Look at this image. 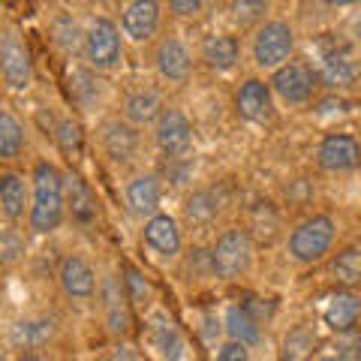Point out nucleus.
<instances>
[{
  "instance_id": "nucleus-1",
  "label": "nucleus",
  "mask_w": 361,
  "mask_h": 361,
  "mask_svg": "<svg viewBox=\"0 0 361 361\" xmlns=\"http://www.w3.org/2000/svg\"><path fill=\"white\" fill-rule=\"evenodd\" d=\"M63 175L51 163H39L33 169V205L30 226L33 232H54L63 220Z\"/></svg>"
},
{
  "instance_id": "nucleus-2",
  "label": "nucleus",
  "mask_w": 361,
  "mask_h": 361,
  "mask_svg": "<svg viewBox=\"0 0 361 361\" xmlns=\"http://www.w3.org/2000/svg\"><path fill=\"white\" fill-rule=\"evenodd\" d=\"M211 271L223 280L241 277L253 262V241L247 229H229L223 232L211 250Z\"/></svg>"
},
{
  "instance_id": "nucleus-3",
  "label": "nucleus",
  "mask_w": 361,
  "mask_h": 361,
  "mask_svg": "<svg viewBox=\"0 0 361 361\" xmlns=\"http://www.w3.org/2000/svg\"><path fill=\"white\" fill-rule=\"evenodd\" d=\"M316 78H322L329 87H346L358 78V61L355 51L346 39L329 37L319 42V73Z\"/></svg>"
},
{
  "instance_id": "nucleus-4",
  "label": "nucleus",
  "mask_w": 361,
  "mask_h": 361,
  "mask_svg": "<svg viewBox=\"0 0 361 361\" xmlns=\"http://www.w3.org/2000/svg\"><path fill=\"white\" fill-rule=\"evenodd\" d=\"M292 49H295V33L286 21H268L253 37V58L262 70H280L289 63Z\"/></svg>"
},
{
  "instance_id": "nucleus-5",
  "label": "nucleus",
  "mask_w": 361,
  "mask_h": 361,
  "mask_svg": "<svg viewBox=\"0 0 361 361\" xmlns=\"http://www.w3.org/2000/svg\"><path fill=\"white\" fill-rule=\"evenodd\" d=\"M334 241V220L319 214V217L304 220L289 238V253L298 262H319L329 253V247Z\"/></svg>"
},
{
  "instance_id": "nucleus-6",
  "label": "nucleus",
  "mask_w": 361,
  "mask_h": 361,
  "mask_svg": "<svg viewBox=\"0 0 361 361\" xmlns=\"http://www.w3.org/2000/svg\"><path fill=\"white\" fill-rule=\"evenodd\" d=\"M154 139H157V148L166 154V160H187L190 151H193V127H190V121L178 109H166L157 118Z\"/></svg>"
},
{
  "instance_id": "nucleus-7",
  "label": "nucleus",
  "mask_w": 361,
  "mask_h": 361,
  "mask_svg": "<svg viewBox=\"0 0 361 361\" xmlns=\"http://www.w3.org/2000/svg\"><path fill=\"white\" fill-rule=\"evenodd\" d=\"M0 73H4L6 85L16 90H25L33 82V63H30L27 45L21 42V37L13 27L0 33Z\"/></svg>"
},
{
  "instance_id": "nucleus-8",
  "label": "nucleus",
  "mask_w": 361,
  "mask_h": 361,
  "mask_svg": "<svg viewBox=\"0 0 361 361\" xmlns=\"http://www.w3.org/2000/svg\"><path fill=\"white\" fill-rule=\"evenodd\" d=\"M85 58L97 70H111L121 61V33L115 27V21L97 18L85 33Z\"/></svg>"
},
{
  "instance_id": "nucleus-9",
  "label": "nucleus",
  "mask_w": 361,
  "mask_h": 361,
  "mask_svg": "<svg viewBox=\"0 0 361 361\" xmlns=\"http://www.w3.org/2000/svg\"><path fill=\"white\" fill-rule=\"evenodd\" d=\"M271 87L277 90L286 103H307L316 90V73L307 63L301 61H289L280 70H274V78H271Z\"/></svg>"
},
{
  "instance_id": "nucleus-10",
  "label": "nucleus",
  "mask_w": 361,
  "mask_h": 361,
  "mask_svg": "<svg viewBox=\"0 0 361 361\" xmlns=\"http://www.w3.org/2000/svg\"><path fill=\"white\" fill-rule=\"evenodd\" d=\"M361 160V148L353 135L346 133H331L325 135L319 145V166L325 172H349Z\"/></svg>"
},
{
  "instance_id": "nucleus-11",
  "label": "nucleus",
  "mask_w": 361,
  "mask_h": 361,
  "mask_svg": "<svg viewBox=\"0 0 361 361\" xmlns=\"http://www.w3.org/2000/svg\"><path fill=\"white\" fill-rule=\"evenodd\" d=\"M148 341L163 361H180V355H184V337H180V329L175 325L172 316L163 313V310H157L148 319Z\"/></svg>"
},
{
  "instance_id": "nucleus-12",
  "label": "nucleus",
  "mask_w": 361,
  "mask_h": 361,
  "mask_svg": "<svg viewBox=\"0 0 361 361\" xmlns=\"http://www.w3.org/2000/svg\"><path fill=\"white\" fill-rule=\"evenodd\" d=\"M235 106H238L241 118L253 121V123H265L274 118V103H271V87L265 82H259V78H250V82H244L238 97H235Z\"/></svg>"
},
{
  "instance_id": "nucleus-13",
  "label": "nucleus",
  "mask_w": 361,
  "mask_h": 361,
  "mask_svg": "<svg viewBox=\"0 0 361 361\" xmlns=\"http://www.w3.org/2000/svg\"><path fill=\"white\" fill-rule=\"evenodd\" d=\"M157 25H160V6L154 0H135V4L123 6V16H121V27L127 37L133 39H151L157 33Z\"/></svg>"
},
{
  "instance_id": "nucleus-14",
  "label": "nucleus",
  "mask_w": 361,
  "mask_h": 361,
  "mask_svg": "<svg viewBox=\"0 0 361 361\" xmlns=\"http://www.w3.org/2000/svg\"><path fill=\"white\" fill-rule=\"evenodd\" d=\"M58 277H61V286H63V292L70 298H90V295H94V289H97L94 268H90L82 256L63 259Z\"/></svg>"
},
{
  "instance_id": "nucleus-15",
  "label": "nucleus",
  "mask_w": 361,
  "mask_h": 361,
  "mask_svg": "<svg viewBox=\"0 0 361 361\" xmlns=\"http://www.w3.org/2000/svg\"><path fill=\"white\" fill-rule=\"evenodd\" d=\"M103 148L115 163H130L139 151V133L127 121H109L103 127Z\"/></svg>"
},
{
  "instance_id": "nucleus-16",
  "label": "nucleus",
  "mask_w": 361,
  "mask_h": 361,
  "mask_svg": "<svg viewBox=\"0 0 361 361\" xmlns=\"http://www.w3.org/2000/svg\"><path fill=\"white\" fill-rule=\"evenodd\" d=\"M103 313H106V325L111 334L130 331V298L123 292V283H118L115 277H106V283H103Z\"/></svg>"
},
{
  "instance_id": "nucleus-17",
  "label": "nucleus",
  "mask_w": 361,
  "mask_h": 361,
  "mask_svg": "<svg viewBox=\"0 0 361 361\" xmlns=\"http://www.w3.org/2000/svg\"><path fill=\"white\" fill-rule=\"evenodd\" d=\"M63 208H70L73 220L82 226L97 220V199L78 175H63Z\"/></svg>"
},
{
  "instance_id": "nucleus-18",
  "label": "nucleus",
  "mask_w": 361,
  "mask_h": 361,
  "mask_svg": "<svg viewBox=\"0 0 361 361\" xmlns=\"http://www.w3.org/2000/svg\"><path fill=\"white\" fill-rule=\"evenodd\" d=\"M190 63H193V58H190L187 45L178 37H169L160 42V49H157V70H160L163 78H169V82H184L190 75Z\"/></svg>"
},
{
  "instance_id": "nucleus-19",
  "label": "nucleus",
  "mask_w": 361,
  "mask_h": 361,
  "mask_svg": "<svg viewBox=\"0 0 361 361\" xmlns=\"http://www.w3.org/2000/svg\"><path fill=\"white\" fill-rule=\"evenodd\" d=\"M160 180L157 175H139L127 184V205L135 217H154L157 208H160Z\"/></svg>"
},
{
  "instance_id": "nucleus-20",
  "label": "nucleus",
  "mask_w": 361,
  "mask_h": 361,
  "mask_svg": "<svg viewBox=\"0 0 361 361\" xmlns=\"http://www.w3.org/2000/svg\"><path fill=\"white\" fill-rule=\"evenodd\" d=\"M358 316H361V298L353 295V292H334V295L325 301V310H322V319L329 322L337 334L353 331Z\"/></svg>"
},
{
  "instance_id": "nucleus-21",
  "label": "nucleus",
  "mask_w": 361,
  "mask_h": 361,
  "mask_svg": "<svg viewBox=\"0 0 361 361\" xmlns=\"http://www.w3.org/2000/svg\"><path fill=\"white\" fill-rule=\"evenodd\" d=\"M145 244L160 256H178L180 232H178L175 220L169 217V214H154V217L145 223Z\"/></svg>"
},
{
  "instance_id": "nucleus-22",
  "label": "nucleus",
  "mask_w": 361,
  "mask_h": 361,
  "mask_svg": "<svg viewBox=\"0 0 361 361\" xmlns=\"http://www.w3.org/2000/svg\"><path fill=\"white\" fill-rule=\"evenodd\" d=\"M226 334H229L232 343H241V346H253L259 341V322L256 316L250 313V307H244V304H232L229 310H226Z\"/></svg>"
},
{
  "instance_id": "nucleus-23",
  "label": "nucleus",
  "mask_w": 361,
  "mask_h": 361,
  "mask_svg": "<svg viewBox=\"0 0 361 361\" xmlns=\"http://www.w3.org/2000/svg\"><path fill=\"white\" fill-rule=\"evenodd\" d=\"M202 61L211 70H232L235 61H238V39L229 37V33H214L202 42Z\"/></svg>"
},
{
  "instance_id": "nucleus-24",
  "label": "nucleus",
  "mask_w": 361,
  "mask_h": 361,
  "mask_svg": "<svg viewBox=\"0 0 361 361\" xmlns=\"http://www.w3.org/2000/svg\"><path fill=\"white\" fill-rule=\"evenodd\" d=\"M54 334V319L49 316H37V319H21L13 325V343L21 349H37L42 343H49V337Z\"/></svg>"
},
{
  "instance_id": "nucleus-25",
  "label": "nucleus",
  "mask_w": 361,
  "mask_h": 361,
  "mask_svg": "<svg viewBox=\"0 0 361 361\" xmlns=\"http://www.w3.org/2000/svg\"><path fill=\"white\" fill-rule=\"evenodd\" d=\"M0 205H4V214L9 220H18L25 214L27 205V187L25 178L16 172H4L0 175Z\"/></svg>"
},
{
  "instance_id": "nucleus-26",
  "label": "nucleus",
  "mask_w": 361,
  "mask_h": 361,
  "mask_svg": "<svg viewBox=\"0 0 361 361\" xmlns=\"http://www.w3.org/2000/svg\"><path fill=\"white\" fill-rule=\"evenodd\" d=\"M163 115V103L157 90H139L127 99V121L133 127H142V123H151Z\"/></svg>"
},
{
  "instance_id": "nucleus-27",
  "label": "nucleus",
  "mask_w": 361,
  "mask_h": 361,
  "mask_svg": "<svg viewBox=\"0 0 361 361\" xmlns=\"http://www.w3.org/2000/svg\"><path fill=\"white\" fill-rule=\"evenodd\" d=\"M220 214V196L214 190H196L184 205V217L196 226H208Z\"/></svg>"
},
{
  "instance_id": "nucleus-28",
  "label": "nucleus",
  "mask_w": 361,
  "mask_h": 361,
  "mask_svg": "<svg viewBox=\"0 0 361 361\" xmlns=\"http://www.w3.org/2000/svg\"><path fill=\"white\" fill-rule=\"evenodd\" d=\"M331 277L341 286H361V247H346L334 256Z\"/></svg>"
},
{
  "instance_id": "nucleus-29",
  "label": "nucleus",
  "mask_w": 361,
  "mask_h": 361,
  "mask_svg": "<svg viewBox=\"0 0 361 361\" xmlns=\"http://www.w3.org/2000/svg\"><path fill=\"white\" fill-rule=\"evenodd\" d=\"M313 349H316V337L298 325L280 341V361H310Z\"/></svg>"
},
{
  "instance_id": "nucleus-30",
  "label": "nucleus",
  "mask_w": 361,
  "mask_h": 361,
  "mask_svg": "<svg viewBox=\"0 0 361 361\" xmlns=\"http://www.w3.org/2000/svg\"><path fill=\"white\" fill-rule=\"evenodd\" d=\"M21 148H25V130L9 111L0 109V157L13 160V157L21 154Z\"/></svg>"
},
{
  "instance_id": "nucleus-31",
  "label": "nucleus",
  "mask_w": 361,
  "mask_h": 361,
  "mask_svg": "<svg viewBox=\"0 0 361 361\" xmlns=\"http://www.w3.org/2000/svg\"><path fill=\"white\" fill-rule=\"evenodd\" d=\"M70 97H73V103L85 106V109L99 97V82L87 66H75L70 73Z\"/></svg>"
},
{
  "instance_id": "nucleus-32",
  "label": "nucleus",
  "mask_w": 361,
  "mask_h": 361,
  "mask_svg": "<svg viewBox=\"0 0 361 361\" xmlns=\"http://www.w3.org/2000/svg\"><path fill=\"white\" fill-rule=\"evenodd\" d=\"M250 229L253 235L262 244H271L277 238V229H280V217H277V211L268 205V202H259V205L250 211Z\"/></svg>"
},
{
  "instance_id": "nucleus-33",
  "label": "nucleus",
  "mask_w": 361,
  "mask_h": 361,
  "mask_svg": "<svg viewBox=\"0 0 361 361\" xmlns=\"http://www.w3.org/2000/svg\"><path fill=\"white\" fill-rule=\"evenodd\" d=\"M51 37H54V42H58L63 51H75L78 45H82V33H78V25L70 16H58V18H54Z\"/></svg>"
},
{
  "instance_id": "nucleus-34",
  "label": "nucleus",
  "mask_w": 361,
  "mask_h": 361,
  "mask_svg": "<svg viewBox=\"0 0 361 361\" xmlns=\"http://www.w3.org/2000/svg\"><path fill=\"white\" fill-rule=\"evenodd\" d=\"M54 139H58L61 151L63 154H78L82 151V127H78L75 121H61L58 127H54Z\"/></svg>"
},
{
  "instance_id": "nucleus-35",
  "label": "nucleus",
  "mask_w": 361,
  "mask_h": 361,
  "mask_svg": "<svg viewBox=\"0 0 361 361\" xmlns=\"http://www.w3.org/2000/svg\"><path fill=\"white\" fill-rule=\"evenodd\" d=\"M25 253V241L13 229H0V265H13Z\"/></svg>"
},
{
  "instance_id": "nucleus-36",
  "label": "nucleus",
  "mask_w": 361,
  "mask_h": 361,
  "mask_svg": "<svg viewBox=\"0 0 361 361\" xmlns=\"http://www.w3.org/2000/svg\"><path fill=\"white\" fill-rule=\"evenodd\" d=\"M123 292H127V298L135 301V304H148V298H151V286L145 283V277L135 268H127V277H123Z\"/></svg>"
},
{
  "instance_id": "nucleus-37",
  "label": "nucleus",
  "mask_w": 361,
  "mask_h": 361,
  "mask_svg": "<svg viewBox=\"0 0 361 361\" xmlns=\"http://www.w3.org/2000/svg\"><path fill=\"white\" fill-rule=\"evenodd\" d=\"M337 358L341 361H361V334L353 331H343L337 337Z\"/></svg>"
},
{
  "instance_id": "nucleus-38",
  "label": "nucleus",
  "mask_w": 361,
  "mask_h": 361,
  "mask_svg": "<svg viewBox=\"0 0 361 361\" xmlns=\"http://www.w3.org/2000/svg\"><path fill=\"white\" fill-rule=\"evenodd\" d=\"M232 13H235V18L241 21V25H250V21H256V18H262L265 13H268V4H262V0H244V4H232Z\"/></svg>"
},
{
  "instance_id": "nucleus-39",
  "label": "nucleus",
  "mask_w": 361,
  "mask_h": 361,
  "mask_svg": "<svg viewBox=\"0 0 361 361\" xmlns=\"http://www.w3.org/2000/svg\"><path fill=\"white\" fill-rule=\"evenodd\" d=\"M217 361H250V353H247V346L232 343V341H229L226 346H220Z\"/></svg>"
},
{
  "instance_id": "nucleus-40",
  "label": "nucleus",
  "mask_w": 361,
  "mask_h": 361,
  "mask_svg": "<svg viewBox=\"0 0 361 361\" xmlns=\"http://www.w3.org/2000/svg\"><path fill=\"white\" fill-rule=\"evenodd\" d=\"M169 9H172L175 16H196L202 9V4H199V0H172Z\"/></svg>"
},
{
  "instance_id": "nucleus-41",
  "label": "nucleus",
  "mask_w": 361,
  "mask_h": 361,
  "mask_svg": "<svg viewBox=\"0 0 361 361\" xmlns=\"http://www.w3.org/2000/svg\"><path fill=\"white\" fill-rule=\"evenodd\" d=\"M111 361H139V355L130 353V349H115V355H111Z\"/></svg>"
},
{
  "instance_id": "nucleus-42",
  "label": "nucleus",
  "mask_w": 361,
  "mask_h": 361,
  "mask_svg": "<svg viewBox=\"0 0 361 361\" xmlns=\"http://www.w3.org/2000/svg\"><path fill=\"white\" fill-rule=\"evenodd\" d=\"M16 361H42V358H39L37 353H21V355H18Z\"/></svg>"
},
{
  "instance_id": "nucleus-43",
  "label": "nucleus",
  "mask_w": 361,
  "mask_h": 361,
  "mask_svg": "<svg viewBox=\"0 0 361 361\" xmlns=\"http://www.w3.org/2000/svg\"><path fill=\"white\" fill-rule=\"evenodd\" d=\"M319 361H341V358H337V355H325V358H319Z\"/></svg>"
},
{
  "instance_id": "nucleus-44",
  "label": "nucleus",
  "mask_w": 361,
  "mask_h": 361,
  "mask_svg": "<svg viewBox=\"0 0 361 361\" xmlns=\"http://www.w3.org/2000/svg\"><path fill=\"white\" fill-rule=\"evenodd\" d=\"M0 361H6V355H4V353H0Z\"/></svg>"
},
{
  "instance_id": "nucleus-45",
  "label": "nucleus",
  "mask_w": 361,
  "mask_h": 361,
  "mask_svg": "<svg viewBox=\"0 0 361 361\" xmlns=\"http://www.w3.org/2000/svg\"><path fill=\"white\" fill-rule=\"evenodd\" d=\"M358 37H361V21H358Z\"/></svg>"
}]
</instances>
